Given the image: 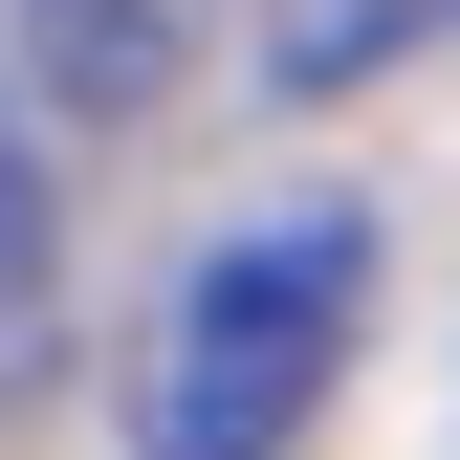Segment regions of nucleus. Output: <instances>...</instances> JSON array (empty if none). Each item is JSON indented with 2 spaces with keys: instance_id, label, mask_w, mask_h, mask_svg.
I'll return each mask as SVG.
<instances>
[{
  "instance_id": "f257e3e1",
  "label": "nucleus",
  "mask_w": 460,
  "mask_h": 460,
  "mask_svg": "<svg viewBox=\"0 0 460 460\" xmlns=\"http://www.w3.org/2000/svg\"><path fill=\"white\" fill-rule=\"evenodd\" d=\"M373 329V219L351 198H263L219 219L176 263V307H154V373H132V460H285L329 417V373H351Z\"/></svg>"
},
{
  "instance_id": "f03ea898",
  "label": "nucleus",
  "mask_w": 460,
  "mask_h": 460,
  "mask_svg": "<svg viewBox=\"0 0 460 460\" xmlns=\"http://www.w3.org/2000/svg\"><path fill=\"white\" fill-rule=\"evenodd\" d=\"M198 22L219 0H0V66H22L44 110H154L198 66Z\"/></svg>"
},
{
  "instance_id": "7ed1b4c3",
  "label": "nucleus",
  "mask_w": 460,
  "mask_h": 460,
  "mask_svg": "<svg viewBox=\"0 0 460 460\" xmlns=\"http://www.w3.org/2000/svg\"><path fill=\"white\" fill-rule=\"evenodd\" d=\"M44 285H66V198H44V132L0 110V351H44Z\"/></svg>"
},
{
  "instance_id": "20e7f679",
  "label": "nucleus",
  "mask_w": 460,
  "mask_h": 460,
  "mask_svg": "<svg viewBox=\"0 0 460 460\" xmlns=\"http://www.w3.org/2000/svg\"><path fill=\"white\" fill-rule=\"evenodd\" d=\"M373 44H394V0H285V44H263V66H285V88H351Z\"/></svg>"
},
{
  "instance_id": "39448f33",
  "label": "nucleus",
  "mask_w": 460,
  "mask_h": 460,
  "mask_svg": "<svg viewBox=\"0 0 460 460\" xmlns=\"http://www.w3.org/2000/svg\"><path fill=\"white\" fill-rule=\"evenodd\" d=\"M438 22H460V0H438Z\"/></svg>"
}]
</instances>
